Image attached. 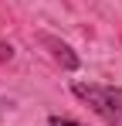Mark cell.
<instances>
[{
	"label": "cell",
	"instance_id": "cell-3",
	"mask_svg": "<svg viewBox=\"0 0 122 126\" xmlns=\"http://www.w3.org/2000/svg\"><path fill=\"white\" fill-rule=\"evenodd\" d=\"M48 126H85V123H78V119H68V116H51V119H48Z\"/></svg>",
	"mask_w": 122,
	"mask_h": 126
},
{
	"label": "cell",
	"instance_id": "cell-1",
	"mask_svg": "<svg viewBox=\"0 0 122 126\" xmlns=\"http://www.w3.org/2000/svg\"><path fill=\"white\" fill-rule=\"evenodd\" d=\"M71 92L88 106L98 119L109 126H122V85H95V82H75Z\"/></svg>",
	"mask_w": 122,
	"mask_h": 126
},
{
	"label": "cell",
	"instance_id": "cell-4",
	"mask_svg": "<svg viewBox=\"0 0 122 126\" xmlns=\"http://www.w3.org/2000/svg\"><path fill=\"white\" fill-rule=\"evenodd\" d=\"M10 58H14V48H10V44H3V41H0V65H7Z\"/></svg>",
	"mask_w": 122,
	"mask_h": 126
},
{
	"label": "cell",
	"instance_id": "cell-2",
	"mask_svg": "<svg viewBox=\"0 0 122 126\" xmlns=\"http://www.w3.org/2000/svg\"><path fill=\"white\" fill-rule=\"evenodd\" d=\"M41 44H44V48H51V55H54V62H61V68H68V72H75V68H78V55H75L64 41L51 38V34H44Z\"/></svg>",
	"mask_w": 122,
	"mask_h": 126
}]
</instances>
